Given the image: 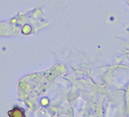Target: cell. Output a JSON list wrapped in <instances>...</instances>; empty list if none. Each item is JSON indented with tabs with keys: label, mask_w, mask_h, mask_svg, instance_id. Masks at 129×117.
Here are the masks:
<instances>
[{
	"label": "cell",
	"mask_w": 129,
	"mask_h": 117,
	"mask_svg": "<svg viewBox=\"0 0 129 117\" xmlns=\"http://www.w3.org/2000/svg\"><path fill=\"white\" fill-rule=\"evenodd\" d=\"M8 115L10 117H26L24 109L18 106H15L12 110L9 111Z\"/></svg>",
	"instance_id": "cell-1"
}]
</instances>
